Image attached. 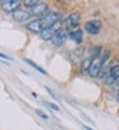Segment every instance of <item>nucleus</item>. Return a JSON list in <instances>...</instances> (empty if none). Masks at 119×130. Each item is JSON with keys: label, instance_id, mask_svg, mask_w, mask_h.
I'll return each mask as SVG.
<instances>
[{"label": "nucleus", "instance_id": "obj_1", "mask_svg": "<svg viewBox=\"0 0 119 130\" xmlns=\"http://www.w3.org/2000/svg\"><path fill=\"white\" fill-rule=\"evenodd\" d=\"M26 27H27V30H30V31H32V32H35V34H41L45 28H47L45 21L42 20L41 17L37 18V20H33V21L28 22V23L26 25Z\"/></svg>", "mask_w": 119, "mask_h": 130}, {"label": "nucleus", "instance_id": "obj_2", "mask_svg": "<svg viewBox=\"0 0 119 130\" xmlns=\"http://www.w3.org/2000/svg\"><path fill=\"white\" fill-rule=\"evenodd\" d=\"M103 66H104V63H103V59H101V55L92 58V63H91V68H90V76L97 77L101 73Z\"/></svg>", "mask_w": 119, "mask_h": 130}, {"label": "nucleus", "instance_id": "obj_3", "mask_svg": "<svg viewBox=\"0 0 119 130\" xmlns=\"http://www.w3.org/2000/svg\"><path fill=\"white\" fill-rule=\"evenodd\" d=\"M62 28H60V22H58V23H55V25H53V26H50V27H47V28H45L41 34V39L42 40H53L54 39V36L60 31Z\"/></svg>", "mask_w": 119, "mask_h": 130}, {"label": "nucleus", "instance_id": "obj_4", "mask_svg": "<svg viewBox=\"0 0 119 130\" xmlns=\"http://www.w3.org/2000/svg\"><path fill=\"white\" fill-rule=\"evenodd\" d=\"M2 9L5 12V13H12L14 14L18 9H19V5H21V2H18V0H3L2 3Z\"/></svg>", "mask_w": 119, "mask_h": 130}, {"label": "nucleus", "instance_id": "obj_5", "mask_svg": "<svg viewBox=\"0 0 119 130\" xmlns=\"http://www.w3.org/2000/svg\"><path fill=\"white\" fill-rule=\"evenodd\" d=\"M85 30L90 35H97L101 30V22L97 21V20H91V21L85 23Z\"/></svg>", "mask_w": 119, "mask_h": 130}, {"label": "nucleus", "instance_id": "obj_6", "mask_svg": "<svg viewBox=\"0 0 119 130\" xmlns=\"http://www.w3.org/2000/svg\"><path fill=\"white\" fill-rule=\"evenodd\" d=\"M70 34L68 32V30H65V28H62L60 31H59L55 36H54V39L51 40V43H53V45L54 46H62L63 44H64V41L67 40V38L69 36Z\"/></svg>", "mask_w": 119, "mask_h": 130}, {"label": "nucleus", "instance_id": "obj_7", "mask_svg": "<svg viewBox=\"0 0 119 130\" xmlns=\"http://www.w3.org/2000/svg\"><path fill=\"white\" fill-rule=\"evenodd\" d=\"M115 81H119V64L118 66H113L109 70V73L105 76V83L108 85L114 84Z\"/></svg>", "mask_w": 119, "mask_h": 130}, {"label": "nucleus", "instance_id": "obj_8", "mask_svg": "<svg viewBox=\"0 0 119 130\" xmlns=\"http://www.w3.org/2000/svg\"><path fill=\"white\" fill-rule=\"evenodd\" d=\"M31 17H32V13H31L30 9H18L13 14V18L15 21H18V22H25Z\"/></svg>", "mask_w": 119, "mask_h": 130}, {"label": "nucleus", "instance_id": "obj_9", "mask_svg": "<svg viewBox=\"0 0 119 130\" xmlns=\"http://www.w3.org/2000/svg\"><path fill=\"white\" fill-rule=\"evenodd\" d=\"M79 21H81V15L79 13H72L65 18V25L70 28H76L79 25Z\"/></svg>", "mask_w": 119, "mask_h": 130}, {"label": "nucleus", "instance_id": "obj_10", "mask_svg": "<svg viewBox=\"0 0 119 130\" xmlns=\"http://www.w3.org/2000/svg\"><path fill=\"white\" fill-rule=\"evenodd\" d=\"M31 10V13H32V15H45L49 10H47V5L45 4V3H37L33 8H31L30 9Z\"/></svg>", "mask_w": 119, "mask_h": 130}, {"label": "nucleus", "instance_id": "obj_11", "mask_svg": "<svg viewBox=\"0 0 119 130\" xmlns=\"http://www.w3.org/2000/svg\"><path fill=\"white\" fill-rule=\"evenodd\" d=\"M69 38H70V40H73L74 43L79 44V43L82 41V39H83V32H82V30H76V31L70 32Z\"/></svg>", "mask_w": 119, "mask_h": 130}, {"label": "nucleus", "instance_id": "obj_12", "mask_svg": "<svg viewBox=\"0 0 119 130\" xmlns=\"http://www.w3.org/2000/svg\"><path fill=\"white\" fill-rule=\"evenodd\" d=\"M91 63H92V59L88 57L86 59H83L82 64H81V71L82 73H85V75H90V68H91Z\"/></svg>", "mask_w": 119, "mask_h": 130}, {"label": "nucleus", "instance_id": "obj_13", "mask_svg": "<svg viewBox=\"0 0 119 130\" xmlns=\"http://www.w3.org/2000/svg\"><path fill=\"white\" fill-rule=\"evenodd\" d=\"M23 61H25L26 63H28V64H30V66H31L32 68H35L36 71H38L40 73H42V75H46V71H45V70H44L42 67H40V66H38L37 63H35L33 61H31V59H27V58H23Z\"/></svg>", "mask_w": 119, "mask_h": 130}, {"label": "nucleus", "instance_id": "obj_14", "mask_svg": "<svg viewBox=\"0 0 119 130\" xmlns=\"http://www.w3.org/2000/svg\"><path fill=\"white\" fill-rule=\"evenodd\" d=\"M109 57H110V50L105 49V50L103 52V54H101V59H103V63H104V64L106 63V61L109 59Z\"/></svg>", "mask_w": 119, "mask_h": 130}, {"label": "nucleus", "instance_id": "obj_15", "mask_svg": "<svg viewBox=\"0 0 119 130\" xmlns=\"http://www.w3.org/2000/svg\"><path fill=\"white\" fill-rule=\"evenodd\" d=\"M44 104L46 106V107H49L50 109H53V111H60V108H59V106H56V104H54V103H51V102H44Z\"/></svg>", "mask_w": 119, "mask_h": 130}, {"label": "nucleus", "instance_id": "obj_16", "mask_svg": "<svg viewBox=\"0 0 119 130\" xmlns=\"http://www.w3.org/2000/svg\"><path fill=\"white\" fill-rule=\"evenodd\" d=\"M38 2H35V0H26V2H23V4L28 8V9H31V8H33L36 4H37Z\"/></svg>", "mask_w": 119, "mask_h": 130}, {"label": "nucleus", "instance_id": "obj_17", "mask_svg": "<svg viewBox=\"0 0 119 130\" xmlns=\"http://www.w3.org/2000/svg\"><path fill=\"white\" fill-rule=\"evenodd\" d=\"M36 113H37L40 117H41V119H44V120H47V119H49V116H47L46 113H44L41 109H36Z\"/></svg>", "mask_w": 119, "mask_h": 130}, {"label": "nucleus", "instance_id": "obj_18", "mask_svg": "<svg viewBox=\"0 0 119 130\" xmlns=\"http://www.w3.org/2000/svg\"><path fill=\"white\" fill-rule=\"evenodd\" d=\"M2 58H3V59H12V57H9V55H5L4 53H2Z\"/></svg>", "mask_w": 119, "mask_h": 130}, {"label": "nucleus", "instance_id": "obj_19", "mask_svg": "<svg viewBox=\"0 0 119 130\" xmlns=\"http://www.w3.org/2000/svg\"><path fill=\"white\" fill-rule=\"evenodd\" d=\"M83 129H85V130H93V129H91V127H88V126H83Z\"/></svg>", "mask_w": 119, "mask_h": 130}, {"label": "nucleus", "instance_id": "obj_20", "mask_svg": "<svg viewBox=\"0 0 119 130\" xmlns=\"http://www.w3.org/2000/svg\"><path fill=\"white\" fill-rule=\"evenodd\" d=\"M116 101L119 102V89H118V93H116Z\"/></svg>", "mask_w": 119, "mask_h": 130}]
</instances>
